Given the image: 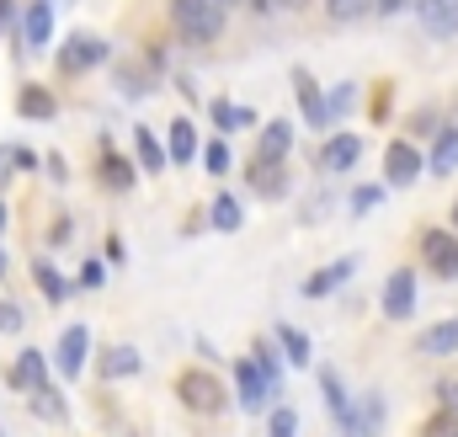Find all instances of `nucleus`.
I'll use <instances>...</instances> for the list:
<instances>
[{
	"label": "nucleus",
	"mask_w": 458,
	"mask_h": 437,
	"mask_svg": "<svg viewBox=\"0 0 458 437\" xmlns=\"http://www.w3.org/2000/svg\"><path fill=\"white\" fill-rule=\"evenodd\" d=\"M165 21L182 48H214L229 38V11L219 0H165Z\"/></svg>",
	"instance_id": "obj_1"
},
{
	"label": "nucleus",
	"mask_w": 458,
	"mask_h": 437,
	"mask_svg": "<svg viewBox=\"0 0 458 437\" xmlns=\"http://www.w3.org/2000/svg\"><path fill=\"white\" fill-rule=\"evenodd\" d=\"M176 400H182L192 416L219 422V416L229 411V384L214 373V368H182V373H176Z\"/></svg>",
	"instance_id": "obj_2"
},
{
	"label": "nucleus",
	"mask_w": 458,
	"mask_h": 437,
	"mask_svg": "<svg viewBox=\"0 0 458 437\" xmlns=\"http://www.w3.org/2000/svg\"><path fill=\"white\" fill-rule=\"evenodd\" d=\"M59 75L64 81H75V75H91V70H102V64H113V43L102 38V32H70L64 43H59Z\"/></svg>",
	"instance_id": "obj_3"
},
{
	"label": "nucleus",
	"mask_w": 458,
	"mask_h": 437,
	"mask_svg": "<svg viewBox=\"0 0 458 437\" xmlns=\"http://www.w3.org/2000/svg\"><path fill=\"white\" fill-rule=\"evenodd\" d=\"M54 16H59V5L54 0H27L21 5V16H16V59H27V54H43L48 43H54Z\"/></svg>",
	"instance_id": "obj_4"
},
{
	"label": "nucleus",
	"mask_w": 458,
	"mask_h": 437,
	"mask_svg": "<svg viewBox=\"0 0 458 437\" xmlns=\"http://www.w3.org/2000/svg\"><path fill=\"white\" fill-rule=\"evenodd\" d=\"M229 379H234V406H240L245 416H261V411H267V400L277 395V390H272V379L261 373V363H256L250 352H245V357H234Z\"/></svg>",
	"instance_id": "obj_5"
},
{
	"label": "nucleus",
	"mask_w": 458,
	"mask_h": 437,
	"mask_svg": "<svg viewBox=\"0 0 458 437\" xmlns=\"http://www.w3.org/2000/svg\"><path fill=\"white\" fill-rule=\"evenodd\" d=\"M97 182H102L113 198H128V193L139 187V160H128L113 139H102V144H97Z\"/></svg>",
	"instance_id": "obj_6"
},
{
	"label": "nucleus",
	"mask_w": 458,
	"mask_h": 437,
	"mask_svg": "<svg viewBox=\"0 0 458 437\" xmlns=\"http://www.w3.org/2000/svg\"><path fill=\"white\" fill-rule=\"evenodd\" d=\"M91 363V326H64L59 330V347H54V368H59V384H75Z\"/></svg>",
	"instance_id": "obj_7"
},
{
	"label": "nucleus",
	"mask_w": 458,
	"mask_h": 437,
	"mask_svg": "<svg viewBox=\"0 0 458 437\" xmlns=\"http://www.w3.org/2000/svg\"><path fill=\"white\" fill-rule=\"evenodd\" d=\"M288 81H293V102H299V117H304L315 133H331V102H326V91L315 86V75L299 64Z\"/></svg>",
	"instance_id": "obj_8"
},
{
	"label": "nucleus",
	"mask_w": 458,
	"mask_h": 437,
	"mask_svg": "<svg viewBox=\"0 0 458 437\" xmlns=\"http://www.w3.org/2000/svg\"><path fill=\"white\" fill-rule=\"evenodd\" d=\"M421 267H427L432 278L454 283L458 278V235H448V229H427V235H421Z\"/></svg>",
	"instance_id": "obj_9"
},
{
	"label": "nucleus",
	"mask_w": 458,
	"mask_h": 437,
	"mask_svg": "<svg viewBox=\"0 0 458 437\" xmlns=\"http://www.w3.org/2000/svg\"><path fill=\"white\" fill-rule=\"evenodd\" d=\"M113 91L123 102H144V97L160 91V75L149 64H139V59H113Z\"/></svg>",
	"instance_id": "obj_10"
},
{
	"label": "nucleus",
	"mask_w": 458,
	"mask_h": 437,
	"mask_svg": "<svg viewBox=\"0 0 458 437\" xmlns=\"http://www.w3.org/2000/svg\"><path fill=\"white\" fill-rule=\"evenodd\" d=\"M336 427H342V437H378V433H384V395H378V390H368L362 400H352Z\"/></svg>",
	"instance_id": "obj_11"
},
{
	"label": "nucleus",
	"mask_w": 458,
	"mask_h": 437,
	"mask_svg": "<svg viewBox=\"0 0 458 437\" xmlns=\"http://www.w3.org/2000/svg\"><path fill=\"white\" fill-rule=\"evenodd\" d=\"M165 155H171V166H192L203 155V133H198V123L187 112H176L165 123Z\"/></svg>",
	"instance_id": "obj_12"
},
{
	"label": "nucleus",
	"mask_w": 458,
	"mask_h": 437,
	"mask_svg": "<svg viewBox=\"0 0 458 437\" xmlns=\"http://www.w3.org/2000/svg\"><path fill=\"white\" fill-rule=\"evenodd\" d=\"M245 182H250V193L256 198H267V203H277V198H288V160H245Z\"/></svg>",
	"instance_id": "obj_13"
},
{
	"label": "nucleus",
	"mask_w": 458,
	"mask_h": 437,
	"mask_svg": "<svg viewBox=\"0 0 458 437\" xmlns=\"http://www.w3.org/2000/svg\"><path fill=\"white\" fill-rule=\"evenodd\" d=\"M378 310H384L389 321H411V315H416V272H411V267H394V272H389Z\"/></svg>",
	"instance_id": "obj_14"
},
{
	"label": "nucleus",
	"mask_w": 458,
	"mask_h": 437,
	"mask_svg": "<svg viewBox=\"0 0 458 437\" xmlns=\"http://www.w3.org/2000/svg\"><path fill=\"white\" fill-rule=\"evenodd\" d=\"M421 166H427V160H421V150H416L411 139H394V144L384 150V182H389V187H411V182L421 176Z\"/></svg>",
	"instance_id": "obj_15"
},
{
	"label": "nucleus",
	"mask_w": 458,
	"mask_h": 437,
	"mask_svg": "<svg viewBox=\"0 0 458 437\" xmlns=\"http://www.w3.org/2000/svg\"><path fill=\"white\" fill-rule=\"evenodd\" d=\"M5 384H11V390H21V395L43 390V384H48V357H43L38 347H21V352L11 357V368H5Z\"/></svg>",
	"instance_id": "obj_16"
},
{
	"label": "nucleus",
	"mask_w": 458,
	"mask_h": 437,
	"mask_svg": "<svg viewBox=\"0 0 458 437\" xmlns=\"http://www.w3.org/2000/svg\"><path fill=\"white\" fill-rule=\"evenodd\" d=\"M352 272H357V256L326 261V267H315V272L299 283V294H304V299H331L336 288H346V283H352Z\"/></svg>",
	"instance_id": "obj_17"
},
{
	"label": "nucleus",
	"mask_w": 458,
	"mask_h": 437,
	"mask_svg": "<svg viewBox=\"0 0 458 437\" xmlns=\"http://www.w3.org/2000/svg\"><path fill=\"white\" fill-rule=\"evenodd\" d=\"M411 11L427 27V38H437V43L458 38V0H411Z\"/></svg>",
	"instance_id": "obj_18"
},
{
	"label": "nucleus",
	"mask_w": 458,
	"mask_h": 437,
	"mask_svg": "<svg viewBox=\"0 0 458 437\" xmlns=\"http://www.w3.org/2000/svg\"><path fill=\"white\" fill-rule=\"evenodd\" d=\"M16 117H21V123H54V117H59V97H54L43 81H21V86H16Z\"/></svg>",
	"instance_id": "obj_19"
},
{
	"label": "nucleus",
	"mask_w": 458,
	"mask_h": 437,
	"mask_svg": "<svg viewBox=\"0 0 458 437\" xmlns=\"http://www.w3.org/2000/svg\"><path fill=\"white\" fill-rule=\"evenodd\" d=\"M133 160H139V171H144V176H160V171H171L165 139H160L149 123H133Z\"/></svg>",
	"instance_id": "obj_20"
},
{
	"label": "nucleus",
	"mask_w": 458,
	"mask_h": 437,
	"mask_svg": "<svg viewBox=\"0 0 458 437\" xmlns=\"http://www.w3.org/2000/svg\"><path fill=\"white\" fill-rule=\"evenodd\" d=\"M357 160H362V139H357V133H331V139L320 144V160H315V166H320L326 176H342Z\"/></svg>",
	"instance_id": "obj_21"
},
{
	"label": "nucleus",
	"mask_w": 458,
	"mask_h": 437,
	"mask_svg": "<svg viewBox=\"0 0 458 437\" xmlns=\"http://www.w3.org/2000/svg\"><path fill=\"white\" fill-rule=\"evenodd\" d=\"M144 368V357H139V347H128V341H113L102 357H97V379L102 384H123V379H133Z\"/></svg>",
	"instance_id": "obj_22"
},
{
	"label": "nucleus",
	"mask_w": 458,
	"mask_h": 437,
	"mask_svg": "<svg viewBox=\"0 0 458 437\" xmlns=\"http://www.w3.org/2000/svg\"><path fill=\"white\" fill-rule=\"evenodd\" d=\"M293 155V117H267L256 133V160H288Z\"/></svg>",
	"instance_id": "obj_23"
},
{
	"label": "nucleus",
	"mask_w": 458,
	"mask_h": 437,
	"mask_svg": "<svg viewBox=\"0 0 458 437\" xmlns=\"http://www.w3.org/2000/svg\"><path fill=\"white\" fill-rule=\"evenodd\" d=\"M208 123H214L219 133H245V128H261L256 107H240V102H229V97H208Z\"/></svg>",
	"instance_id": "obj_24"
},
{
	"label": "nucleus",
	"mask_w": 458,
	"mask_h": 437,
	"mask_svg": "<svg viewBox=\"0 0 458 437\" xmlns=\"http://www.w3.org/2000/svg\"><path fill=\"white\" fill-rule=\"evenodd\" d=\"M32 283H38V294H43L48 304H64V299L75 294V283L54 267V256H32Z\"/></svg>",
	"instance_id": "obj_25"
},
{
	"label": "nucleus",
	"mask_w": 458,
	"mask_h": 437,
	"mask_svg": "<svg viewBox=\"0 0 458 437\" xmlns=\"http://www.w3.org/2000/svg\"><path fill=\"white\" fill-rule=\"evenodd\" d=\"M416 352H421V357H454L458 352V315L421 330V336H416Z\"/></svg>",
	"instance_id": "obj_26"
},
{
	"label": "nucleus",
	"mask_w": 458,
	"mask_h": 437,
	"mask_svg": "<svg viewBox=\"0 0 458 437\" xmlns=\"http://www.w3.org/2000/svg\"><path fill=\"white\" fill-rule=\"evenodd\" d=\"M27 406H32V416H38V422H54V427H59V422H70V406H64V395H59V379H48L43 390H32V395H27Z\"/></svg>",
	"instance_id": "obj_27"
},
{
	"label": "nucleus",
	"mask_w": 458,
	"mask_h": 437,
	"mask_svg": "<svg viewBox=\"0 0 458 437\" xmlns=\"http://www.w3.org/2000/svg\"><path fill=\"white\" fill-rule=\"evenodd\" d=\"M245 224V209H240V198L234 193H214L208 198V229H219V235H234Z\"/></svg>",
	"instance_id": "obj_28"
},
{
	"label": "nucleus",
	"mask_w": 458,
	"mask_h": 437,
	"mask_svg": "<svg viewBox=\"0 0 458 437\" xmlns=\"http://www.w3.org/2000/svg\"><path fill=\"white\" fill-rule=\"evenodd\" d=\"M250 357L261 363V373L272 379V390H283V379H288V357H283V347H272L267 336H256V341H250Z\"/></svg>",
	"instance_id": "obj_29"
},
{
	"label": "nucleus",
	"mask_w": 458,
	"mask_h": 437,
	"mask_svg": "<svg viewBox=\"0 0 458 437\" xmlns=\"http://www.w3.org/2000/svg\"><path fill=\"white\" fill-rule=\"evenodd\" d=\"M427 171H432V176H454L458 171V128H437V144H432Z\"/></svg>",
	"instance_id": "obj_30"
},
{
	"label": "nucleus",
	"mask_w": 458,
	"mask_h": 437,
	"mask_svg": "<svg viewBox=\"0 0 458 437\" xmlns=\"http://www.w3.org/2000/svg\"><path fill=\"white\" fill-rule=\"evenodd\" d=\"M272 336H277V347H283L288 368H310V363H315V352H310V336H304L299 326H277Z\"/></svg>",
	"instance_id": "obj_31"
},
{
	"label": "nucleus",
	"mask_w": 458,
	"mask_h": 437,
	"mask_svg": "<svg viewBox=\"0 0 458 437\" xmlns=\"http://www.w3.org/2000/svg\"><path fill=\"white\" fill-rule=\"evenodd\" d=\"M320 395H326L331 416L342 422V416H346V406H352V395H346V379L336 373V368H320Z\"/></svg>",
	"instance_id": "obj_32"
},
{
	"label": "nucleus",
	"mask_w": 458,
	"mask_h": 437,
	"mask_svg": "<svg viewBox=\"0 0 458 437\" xmlns=\"http://www.w3.org/2000/svg\"><path fill=\"white\" fill-rule=\"evenodd\" d=\"M203 171L208 176H229V166H234V155H229V144H225V133H214V139H203Z\"/></svg>",
	"instance_id": "obj_33"
},
{
	"label": "nucleus",
	"mask_w": 458,
	"mask_h": 437,
	"mask_svg": "<svg viewBox=\"0 0 458 437\" xmlns=\"http://www.w3.org/2000/svg\"><path fill=\"white\" fill-rule=\"evenodd\" d=\"M326 16L331 21H362V16H373V0H326Z\"/></svg>",
	"instance_id": "obj_34"
},
{
	"label": "nucleus",
	"mask_w": 458,
	"mask_h": 437,
	"mask_svg": "<svg viewBox=\"0 0 458 437\" xmlns=\"http://www.w3.org/2000/svg\"><path fill=\"white\" fill-rule=\"evenodd\" d=\"M267 437H299V411L293 406H277L267 416Z\"/></svg>",
	"instance_id": "obj_35"
},
{
	"label": "nucleus",
	"mask_w": 458,
	"mask_h": 437,
	"mask_svg": "<svg viewBox=\"0 0 458 437\" xmlns=\"http://www.w3.org/2000/svg\"><path fill=\"white\" fill-rule=\"evenodd\" d=\"M378 203H384V187H378V182H368V187L352 193V214H373Z\"/></svg>",
	"instance_id": "obj_36"
},
{
	"label": "nucleus",
	"mask_w": 458,
	"mask_h": 437,
	"mask_svg": "<svg viewBox=\"0 0 458 437\" xmlns=\"http://www.w3.org/2000/svg\"><path fill=\"white\" fill-rule=\"evenodd\" d=\"M70 235H75V214H59L54 224H48V251H64Z\"/></svg>",
	"instance_id": "obj_37"
},
{
	"label": "nucleus",
	"mask_w": 458,
	"mask_h": 437,
	"mask_svg": "<svg viewBox=\"0 0 458 437\" xmlns=\"http://www.w3.org/2000/svg\"><path fill=\"white\" fill-rule=\"evenodd\" d=\"M326 102H331V123H342L346 112H352V102H357V86L346 81V86H336V91H331Z\"/></svg>",
	"instance_id": "obj_38"
},
{
	"label": "nucleus",
	"mask_w": 458,
	"mask_h": 437,
	"mask_svg": "<svg viewBox=\"0 0 458 437\" xmlns=\"http://www.w3.org/2000/svg\"><path fill=\"white\" fill-rule=\"evenodd\" d=\"M27 326V315H21V304H11V299H0V336H21Z\"/></svg>",
	"instance_id": "obj_39"
},
{
	"label": "nucleus",
	"mask_w": 458,
	"mask_h": 437,
	"mask_svg": "<svg viewBox=\"0 0 458 437\" xmlns=\"http://www.w3.org/2000/svg\"><path fill=\"white\" fill-rule=\"evenodd\" d=\"M421 437H458V411H437V416L421 427Z\"/></svg>",
	"instance_id": "obj_40"
},
{
	"label": "nucleus",
	"mask_w": 458,
	"mask_h": 437,
	"mask_svg": "<svg viewBox=\"0 0 458 437\" xmlns=\"http://www.w3.org/2000/svg\"><path fill=\"white\" fill-rule=\"evenodd\" d=\"M144 64L165 81V75H171V43H149V48H144Z\"/></svg>",
	"instance_id": "obj_41"
},
{
	"label": "nucleus",
	"mask_w": 458,
	"mask_h": 437,
	"mask_svg": "<svg viewBox=\"0 0 458 437\" xmlns=\"http://www.w3.org/2000/svg\"><path fill=\"white\" fill-rule=\"evenodd\" d=\"M43 176H48L54 187H64V182H70V160H64L59 150H48V155H43Z\"/></svg>",
	"instance_id": "obj_42"
},
{
	"label": "nucleus",
	"mask_w": 458,
	"mask_h": 437,
	"mask_svg": "<svg viewBox=\"0 0 458 437\" xmlns=\"http://www.w3.org/2000/svg\"><path fill=\"white\" fill-rule=\"evenodd\" d=\"M102 283H107V261L86 256V261H81V283H75V288H102Z\"/></svg>",
	"instance_id": "obj_43"
},
{
	"label": "nucleus",
	"mask_w": 458,
	"mask_h": 437,
	"mask_svg": "<svg viewBox=\"0 0 458 437\" xmlns=\"http://www.w3.org/2000/svg\"><path fill=\"white\" fill-rule=\"evenodd\" d=\"M11 160H16V171H21V176H32V171L43 166V160H38V150H27V144H11Z\"/></svg>",
	"instance_id": "obj_44"
},
{
	"label": "nucleus",
	"mask_w": 458,
	"mask_h": 437,
	"mask_svg": "<svg viewBox=\"0 0 458 437\" xmlns=\"http://www.w3.org/2000/svg\"><path fill=\"white\" fill-rule=\"evenodd\" d=\"M16 16H21V5H16V0H0V38L16 32Z\"/></svg>",
	"instance_id": "obj_45"
},
{
	"label": "nucleus",
	"mask_w": 458,
	"mask_h": 437,
	"mask_svg": "<svg viewBox=\"0 0 458 437\" xmlns=\"http://www.w3.org/2000/svg\"><path fill=\"white\" fill-rule=\"evenodd\" d=\"M102 256H107V261H113V267H123V261H128V245H123V235H107V251H102Z\"/></svg>",
	"instance_id": "obj_46"
},
{
	"label": "nucleus",
	"mask_w": 458,
	"mask_h": 437,
	"mask_svg": "<svg viewBox=\"0 0 458 437\" xmlns=\"http://www.w3.org/2000/svg\"><path fill=\"white\" fill-rule=\"evenodd\" d=\"M437 400H443V411H458V379H443L437 384Z\"/></svg>",
	"instance_id": "obj_47"
},
{
	"label": "nucleus",
	"mask_w": 458,
	"mask_h": 437,
	"mask_svg": "<svg viewBox=\"0 0 458 437\" xmlns=\"http://www.w3.org/2000/svg\"><path fill=\"white\" fill-rule=\"evenodd\" d=\"M405 5H411V0H373L378 16H394V11H405Z\"/></svg>",
	"instance_id": "obj_48"
},
{
	"label": "nucleus",
	"mask_w": 458,
	"mask_h": 437,
	"mask_svg": "<svg viewBox=\"0 0 458 437\" xmlns=\"http://www.w3.org/2000/svg\"><path fill=\"white\" fill-rule=\"evenodd\" d=\"M245 11H250V16H272L277 5H272V0H245Z\"/></svg>",
	"instance_id": "obj_49"
},
{
	"label": "nucleus",
	"mask_w": 458,
	"mask_h": 437,
	"mask_svg": "<svg viewBox=\"0 0 458 437\" xmlns=\"http://www.w3.org/2000/svg\"><path fill=\"white\" fill-rule=\"evenodd\" d=\"M5 218H11V209H5V198H0V229H5Z\"/></svg>",
	"instance_id": "obj_50"
},
{
	"label": "nucleus",
	"mask_w": 458,
	"mask_h": 437,
	"mask_svg": "<svg viewBox=\"0 0 458 437\" xmlns=\"http://www.w3.org/2000/svg\"><path fill=\"white\" fill-rule=\"evenodd\" d=\"M219 5H225V11H234V5H245V0H219Z\"/></svg>",
	"instance_id": "obj_51"
},
{
	"label": "nucleus",
	"mask_w": 458,
	"mask_h": 437,
	"mask_svg": "<svg viewBox=\"0 0 458 437\" xmlns=\"http://www.w3.org/2000/svg\"><path fill=\"white\" fill-rule=\"evenodd\" d=\"M54 5H81V0H54Z\"/></svg>",
	"instance_id": "obj_52"
},
{
	"label": "nucleus",
	"mask_w": 458,
	"mask_h": 437,
	"mask_svg": "<svg viewBox=\"0 0 458 437\" xmlns=\"http://www.w3.org/2000/svg\"><path fill=\"white\" fill-rule=\"evenodd\" d=\"M0 278H5V251H0Z\"/></svg>",
	"instance_id": "obj_53"
},
{
	"label": "nucleus",
	"mask_w": 458,
	"mask_h": 437,
	"mask_svg": "<svg viewBox=\"0 0 458 437\" xmlns=\"http://www.w3.org/2000/svg\"><path fill=\"white\" fill-rule=\"evenodd\" d=\"M454 224H458V203H454Z\"/></svg>",
	"instance_id": "obj_54"
},
{
	"label": "nucleus",
	"mask_w": 458,
	"mask_h": 437,
	"mask_svg": "<svg viewBox=\"0 0 458 437\" xmlns=\"http://www.w3.org/2000/svg\"><path fill=\"white\" fill-rule=\"evenodd\" d=\"M0 437H5V433H0Z\"/></svg>",
	"instance_id": "obj_55"
}]
</instances>
